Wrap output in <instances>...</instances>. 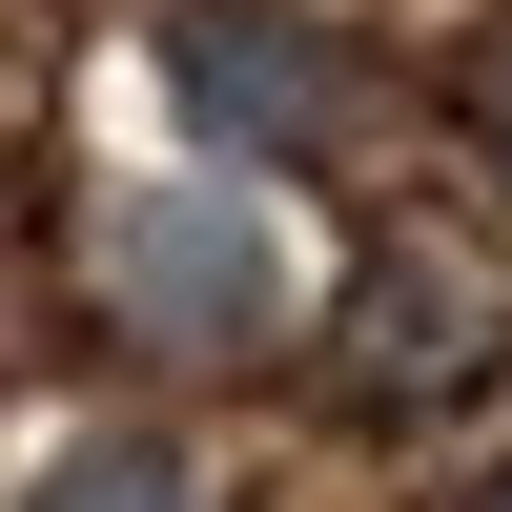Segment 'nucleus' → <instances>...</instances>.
<instances>
[{"label": "nucleus", "mask_w": 512, "mask_h": 512, "mask_svg": "<svg viewBox=\"0 0 512 512\" xmlns=\"http://www.w3.org/2000/svg\"><path fill=\"white\" fill-rule=\"evenodd\" d=\"M472 512H512V472H492V492H472Z\"/></svg>", "instance_id": "423d86ee"}, {"label": "nucleus", "mask_w": 512, "mask_h": 512, "mask_svg": "<svg viewBox=\"0 0 512 512\" xmlns=\"http://www.w3.org/2000/svg\"><path fill=\"white\" fill-rule=\"evenodd\" d=\"M164 103L205 123V144H246V164H308V144H349V41L308 21V0H185L164 21Z\"/></svg>", "instance_id": "f03ea898"}, {"label": "nucleus", "mask_w": 512, "mask_h": 512, "mask_svg": "<svg viewBox=\"0 0 512 512\" xmlns=\"http://www.w3.org/2000/svg\"><path fill=\"white\" fill-rule=\"evenodd\" d=\"M451 123H472V164H492V185H512V0H492V21H472V62H451Z\"/></svg>", "instance_id": "39448f33"}, {"label": "nucleus", "mask_w": 512, "mask_h": 512, "mask_svg": "<svg viewBox=\"0 0 512 512\" xmlns=\"http://www.w3.org/2000/svg\"><path fill=\"white\" fill-rule=\"evenodd\" d=\"M82 267H103V308L144 328V349H185V369H267L287 308H308V267H287L267 185H103Z\"/></svg>", "instance_id": "f257e3e1"}, {"label": "nucleus", "mask_w": 512, "mask_h": 512, "mask_svg": "<svg viewBox=\"0 0 512 512\" xmlns=\"http://www.w3.org/2000/svg\"><path fill=\"white\" fill-rule=\"evenodd\" d=\"M41 512H205V472H185L164 431H82L62 472H41Z\"/></svg>", "instance_id": "20e7f679"}, {"label": "nucleus", "mask_w": 512, "mask_h": 512, "mask_svg": "<svg viewBox=\"0 0 512 512\" xmlns=\"http://www.w3.org/2000/svg\"><path fill=\"white\" fill-rule=\"evenodd\" d=\"M472 369H492V287L431 267V246H390V267L349 287V390L369 410H431V390H472Z\"/></svg>", "instance_id": "7ed1b4c3"}]
</instances>
